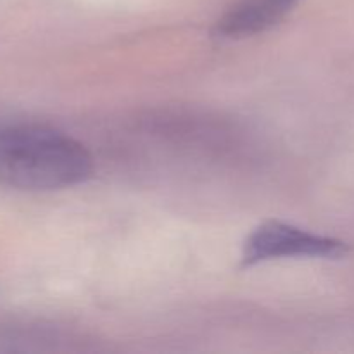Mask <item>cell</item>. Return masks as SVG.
<instances>
[{
  "label": "cell",
  "mask_w": 354,
  "mask_h": 354,
  "mask_svg": "<svg viewBox=\"0 0 354 354\" xmlns=\"http://www.w3.org/2000/svg\"><path fill=\"white\" fill-rule=\"evenodd\" d=\"M297 0H245L228 10L214 26L218 38H244L275 26Z\"/></svg>",
  "instance_id": "3957f363"
},
{
  "label": "cell",
  "mask_w": 354,
  "mask_h": 354,
  "mask_svg": "<svg viewBox=\"0 0 354 354\" xmlns=\"http://www.w3.org/2000/svg\"><path fill=\"white\" fill-rule=\"evenodd\" d=\"M348 252L344 242L282 223L266 221L251 232L242 249V266L279 258H341Z\"/></svg>",
  "instance_id": "7a4b0ae2"
},
{
  "label": "cell",
  "mask_w": 354,
  "mask_h": 354,
  "mask_svg": "<svg viewBox=\"0 0 354 354\" xmlns=\"http://www.w3.org/2000/svg\"><path fill=\"white\" fill-rule=\"evenodd\" d=\"M92 173V156L69 135L40 124H0V185L59 190Z\"/></svg>",
  "instance_id": "6da1fadb"
}]
</instances>
